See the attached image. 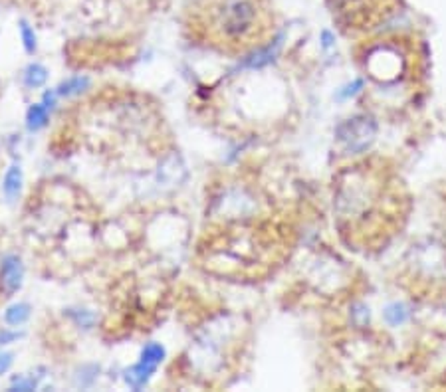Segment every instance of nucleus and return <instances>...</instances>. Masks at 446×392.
<instances>
[{
  "label": "nucleus",
  "mask_w": 446,
  "mask_h": 392,
  "mask_svg": "<svg viewBox=\"0 0 446 392\" xmlns=\"http://www.w3.org/2000/svg\"><path fill=\"white\" fill-rule=\"evenodd\" d=\"M194 26L219 50L246 52L270 36L274 12L270 0H198Z\"/></svg>",
  "instance_id": "obj_1"
},
{
  "label": "nucleus",
  "mask_w": 446,
  "mask_h": 392,
  "mask_svg": "<svg viewBox=\"0 0 446 392\" xmlns=\"http://www.w3.org/2000/svg\"><path fill=\"white\" fill-rule=\"evenodd\" d=\"M389 190L381 171L357 169L343 180L337 192V216L342 224L353 232H365L371 228L375 214L385 212Z\"/></svg>",
  "instance_id": "obj_2"
},
{
  "label": "nucleus",
  "mask_w": 446,
  "mask_h": 392,
  "mask_svg": "<svg viewBox=\"0 0 446 392\" xmlns=\"http://www.w3.org/2000/svg\"><path fill=\"white\" fill-rule=\"evenodd\" d=\"M377 137V123L371 115H355L345 119L335 129V139L343 153L359 155L369 151Z\"/></svg>",
  "instance_id": "obj_3"
},
{
  "label": "nucleus",
  "mask_w": 446,
  "mask_h": 392,
  "mask_svg": "<svg viewBox=\"0 0 446 392\" xmlns=\"http://www.w3.org/2000/svg\"><path fill=\"white\" fill-rule=\"evenodd\" d=\"M395 0H333V10L351 24H371L377 18L393 12Z\"/></svg>",
  "instance_id": "obj_4"
},
{
  "label": "nucleus",
  "mask_w": 446,
  "mask_h": 392,
  "mask_svg": "<svg viewBox=\"0 0 446 392\" xmlns=\"http://www.w3.org/2000/svg\"><path fill=\"white\" fill-rule=\"evenodd\" d=\"M153 371H155V364L141 361V363L137 364V366H133V368L127 373V382H129L133 389H141V386L147 382V378L151 377Z\"/></svg>",
  "instance_id": "obj_5"
},
{
  "label": "nucleus",
  "mask_w": 446,
  "mask_h": 392,
  "mask_svg": "<svg viewBox=\"0 0 446 392\" xmlns=\"http://www.w3.org/2000/svg\"><path fill=\"white\" fill-rule=\"evenodd\" d=\"M385 319L389 325H401V323H405V321H407V311H405V307L399 304L387 307Z\"/></svg>",
  "instance_id": "obj_6"
},
{
  "label": "nucleus",
  "mask_w": 446,
  "mask_h": 392,
  "mask_svg": "<svg viewBox=\"0 0 446 392\" xmlns=\"http://www.w3.org/2000/svg\"><path fill=\"white\" fill-rule=\"evenodd\" d=\"M46 119H48V111H46L44 105H34V107L30 109V115H28L30 129H38V127H42V125L46 123Z\"/></svg>",
  "instance_id": "obj_7"
},
{
  "label": "nucleus",
  "mask_w": 446,
  "mask_h": 392,
  "mask_svg": "<svg viewBox=\"0 0 446 392\" xmlns=\"http://www.w3.org/2000/svg\"><path fill=\"white\" fill-rule=\"evenodd\" d=\"M163 355L165 351L161 345H155V343H151V345H147L145 347V351H143V359L141 361H145V363H151L157 366V363L159 361H163Z\"/></svg>",
  "instance_id": "obj_8"
},
{
  "label": "nucleus",
  "mask_w": 446,
  "mask_h": 392,
  "mask_svg": "<svg viewBox=\"0 0 446 392\" xmlns=\"http://www.w3.org/2000/svg\"><path fill=\"white\" fill-rule=\"evenodd\" d=\"M46 82V70L42 66H32L26 73V84L30 87H38L42 86Z\"/></svg>",
  "instance_id": "obj_9"
},
{
  "label": "nucleus",
  "mask_w": 446,
  "mask_h": 392,
  "mask_svg": "<svg viewBox=\"0 0 446 392\" xmlns=\"http://www.w3.org/2000/svg\"><path fill=\"white\" fill-rule=\"evenodd\" d=\"M4 277H6V283H8L10 290H16V288H18V283H20V270H18V263H16V261L6 263V268H4Z\"/></svg>",
  "instance_id": "obj_10"
},
{
  "label": "nucleus",
  "mask_w": 446,
  "mask_h": 392,
  "mask_svg": "<svg viewBox=\"0 0 446 392\" xmlns=\"http://www.w3.org/2000/svg\"><path fill=\"white\" fill-rule=\"evenodd\" d=\"M26 317H28V307H26V305H16V307H12V309L6 313V321L12 323V325L22 323Z\"/></svg>",
  "instance_id": "obj_11"
},
{
  "label": "nucleus",
  "mask_w": 446,
  "mask_h": 392,
  "mask_svg": "<svg viewBox=\"0 0 446 392\" xmlns=\"http://www.w3.org/2000/svg\"><path fill=\"white\" fill-rule=\"evenodd\" d=\"M18 187H20V173L15 169L12 173L8 174V178H6V192H8V196H15L16 192H18Z\"/></svg>",
  "instance_id": "obj_12"
},
{
  "label": "nucleus",
  "mask_w": 446,
  "mask_h": 392,
  "mask_svg": "<svg viewBox=\"0 0 446 392\" xmlns=\"http://www.w3.org/2000/svg\"><path fill=\"white\" fill-rule=\"evenodd\" d=\"M22 38H24V44H26V48H28L30 52L36 48V38H34V32L26 26V24H22Z\"/></svg>",
  "instance_id": "obj_13"
}]
</instances>
